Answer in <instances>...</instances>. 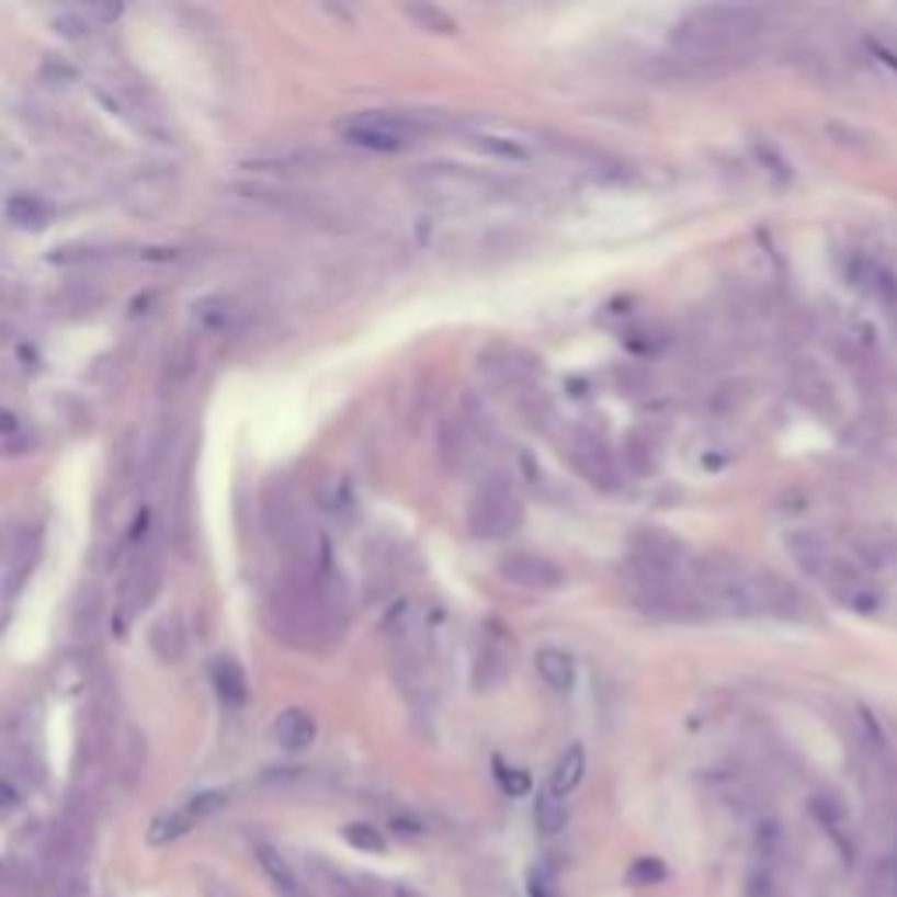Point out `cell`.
Wrapping results in <instances>:
<instances>
[{"instance_id":"1","label":"cell","mask_w":897,"mask_h":897,"mask_svg":"<svg viewBox=\"0 0 897 897\" xmlns=\"http://www.w3.org/2000/svg\"><path fill=\"white\" fill-rule=\"evenodd\" d=\"M768 22L764 8L753 4H702L691 8L670 32V46L680 60L715 64L740 53Z\"/></svg>"},{"instance_id":"2","label":"cell","mask_w":897,"mask_h":897,"mask_svg":"<svg viewBox=\"0 0 897 897\" xmlns=\"http://www.w3.org/2000/svg\"><path fill=\"white\" fill-rule=\"evenodd\" d=\"M442 127V120H435L432 113H357L351 120H344L337 127L340 140L354 148H365L375 155H397L415 148L421 137H428L432 130Z\"/></svg>"},{"instance_id":"3","label":"cell","mask_w":897,"mask_h":897,"mask_svg":"<svg viewBox=\"0 0 897 897\" xmlns=\"http://www.w3.org/2000/svg\"><path fill=\"white\" fill-rule=\"evenodd\" d=\"M466 523H470V533L480 536V541H498V536L515 533L519 523H523V501H519L512 484L501 474L484 477L470 498Z\"/></svg>"},{"instance_id":"4","label":"cell","mask_w":897,"mask_h":897,"mask_svg":"<svg viewBox=\"0 0 897 897\" xmlns=\"http://www.w3.org/2000/svg\"><path fill=\"white\" fill-rule=\"evenodd\" d=\"M453 127L477 145L480 151L488 155H498V158H512V161H526L541 151V140L533 137V130L519 127V123H509V120H498V116H484V113H474V116H463Z\"/></svg>"},{"instance_id":"5","label":"cell","mask_w":897,"mask_h":897,"mask_svg":"<svg viewBox=\"0 0 897 897\" xmlns=\"http://www.w3.org/2000/svg\"><path fill=\"white\" fill-rule=\"evenodd\" d=\"M410 183L432 201H480V196H491L498 190L495 179L477 175L463 166H424L415 172Z\"/></svg>"},{"instance_id":"6","label":"cell","mask_w":897,"mask_h":897,"mask_svg":"<svg viewBox=\"0 0 897 897\" xmlns=\"http://www.w3.org/2000/svg\"><path fill=\"white\" fill-rule=\"evenodd\" d=\"M859 753H863V768H866V782L876 793H894L897 785V761H894V750H890V740L884 726L876 723V715L859 708Z\"/></svg>"},{"instance_id":"7","label":"cell","mask_w":897,"mask_h":897,"mask_svg":"<svg viewBox=\"0 0 897 897\" xmlns=\"http://www.w3.org/2000/svg\"><path fill=\"white\" fill-rule=\"evenodd\" d=\"M225 806H228V793H201V796H193L190 803L175 806V810L158 814L151 820V828H148V841H151V845H169V841L190 834L196 824L214 817L218 810H225Z\"/></svg>"},{"instance_id":"8","label":"cell","mask_w":897,"mask_h":897,"mask_svg":"<svg viewBox=\"0 0 897 897\" xmlns=\"http://www.w3.org/2000/svg\"><path fill=\"white\" fill-rule=\"evenodd\" d=\"M810 810H814V820L820 824V831L831 838V845L838 849V855L845 859V863H855L859 834H855V824H852L845 799H841L838 793H817L810 799Z\"/></svg>"},{"instance_id":"9","label":"cell","mask_w":897,"mask_h":897,"mask_svg":"<svg viewBox=\"0 0 897 897\" xmlns=\"http://www.w3.org/2000/svg\"><path fill=\"white\" fill-rule=\"evenodd\" d=\"M501 579H509L512 586L536 589V593H547V589H558L565 582V571L554 565L544 554L533 550H512L498 561Z\"/></svg>"},{"instance_id":"10","label":"cell","mask_w":897,"mask_h":897,"mask_svg":"<svg viewBox=\"0 0 897 897\" xmlns=\"http://www.w3.org/2000/svg\"><path fill=\"white\" fill-rule=\"evenodd\" d=\"M568 459L589 484H597L600 491H614L621 484V477L614 470V459H610V453L597 439H589V435L568 439Z\"/></svg>"},{"instance_id":"11","label":"cell","mask_w":897,"mask_h":897,"mask_svg":"<svg viewBox=\"0 0 897 897\" xmlns=\"http://www.w3.org/2000/svg\"><path fill=\"white\" fill-rule=\"evenodd\" d=\"M785 547H788V554H793V561H796L810 579H817V582H828V579H831V571L841 565V558L831 550V544L824 541V536L810 533V530L788 533V536H785Z\"/></svg>"},{"instance_id":"12","label":"cell","mask_w":897,"mask_h":897,"mask_svg":"<svg viewBox=\"0 0 897 897\" xmlns=\"http://www.w3.org/2000/svg\"><path fill=\"white\" fill-rule=\"evenodd\" d=\"M761 600H764V614H775L782 621H814L817 617V606L806 600L793 582L768 576V571H761Z\"/></svg>"},{"instance_id":"13","label":"cell","mask_w":897,"mask_h":897,"mask_svg":"<svg viewBox=\"0 0 897 897\" xmlns=\"http://www.w3.org/2000/svg\"><path fill=\"white\" fill-rule=\"evenodd\" d=\"M257 863L266 873V881L277 890V897H313L309 884H305L302 870L288 863V855L277 852L274 845H257Z\"/></svg>"},{"instance_id":"14","label":"cell","mask_w":897,"mask_h":897,"mask_svg":"<svg viewBox=\"0 0 897 897\" xmlns=\"http://www.w3.org/2000/svg\"><path fill=\"white\" fill-rule=\"evenodd\" d=\"M480 375L488 379L495 389H519L530 379V365L519 362L512 351H488L480 357Z\"/></svg>"},{"instance_id":"15","label":"cell","mask_w":897,"mask_h":897,"mask_svg":"<svg viewBox=\"0 0 897 897\" xmlns=\"http://www.w3.org/2000/svg\"><path fill=\"white\" fill-rule=\"evenodd\" d=\"M439 456L445 470L453 474H459L470 459V428L463 424V418H445L439 424Z\"/></svg>"},{"instance_id":"16","label":"cell","mask_w":897,"mask_h":897,"mask_svg":"<svg viewBox=\"0 0 897 897\" xmlns=\"http://www.w3.org/2000/svg\"><path fill=\"white\" fill-rule=\"evenodd\" d=\"M536 673H541V680L550 688V691H558V694H568L571 688H576V659H571V652L565 649H541L536 652Z\"/></svg>"},{"instance_id":"17","label":"cell","mask_w":897,"mask_h":897,"mask_svg":"<svg viewBox=\"0 0 897 897\" xmlns=\"http://www.w3.org/2000/svg\"><path fill=\"white\" fill-rule=\"evenodd\" d=\"M274 740L284 750H305L316 740V719L302 708H284L274 719Z\"/></svg>"},{"instance_id":"18","label":"cell","mask_w":897,"mask_h":897,"mask_svg":"<svg viewBox=\"0 0 897 897\" xmlns=\"http://www.w3.org/2000/svg\"><path fill=\"white\" fill-rule=\"evenodd\" d=\"M509 670L506 656V638L498 635V627L488 624V635L480 641V659H477V688H495Z\"/></svg>"},{"instance_id":"19","label":"cell","mask_w":897,"mask_h":897,"mask_svg":"<svg viewBox=\"0 0 897 897\" xmlns=\"http://www.w3.org/2000/svg\"><path fill=\"white\" fill-rule=\"evenodd\" d=\"M582 775H586V750L579 747V743H571L561 758H558V764H554V771H550V793L554 796H568L571 788H579V782H582Z\"/></svg>"},{"instance_id":"20","label":"cell","mask_w":897,"mask_h":897,"mask_svg":"<svg viewBox=\"0 0 897 897\" xmlns=\"http://www.w3.org/2000/svg\"><path fill=\"white\" fill-rule=\"evenodd\" d=\"M4 218L11 225H18V228L39 231L49 222V207L39 201V196H32V193H14V196H8V204H4Z\"/></svg>"},{"instance_id":"21","label":"cell","mask_w":897,"mask_h":897,"mask_svg":"<svg viewBox=\"0 0 897 897\" xmlns=\"http://www.w3.org/2000/svg\"><path fill=\"white\" fill-rule=\"evenodd\" d=\"M313 161L316 155H305V151H271V155H253L246 166L263 175H295V172L313 169Z\"/></svg>"},{"instance_id":"22","label":"cell","mask_w":897,"mask_h":897,"mask_svg":"<svg viewBox=\"0 0 897 897\" xmlns=\"http://www.w3.org/2000/svg\"><path fill=\"white\" fill-rule=\"evenodd\" d=\"M211 680H214V691H218V697H222L225 705L239 708L246 702V673L239 670V662L218 659L211 667Z\"/></svg>"},{"instance_id":"23","label":"cell","mask_w":897,"mask_h":897,"mask_svg":"<svg viewBox=\"0 0 897 897\" xmlns=\"http://www.w3.org/2000/svg\"><path fill=\"white\" fill-rule=\"evenodd\" d=\"M151 649L161 656V659H179L183 656V632H179V621L175 617H158L151 624Z\"/></svg>"},{"instance_id":"24","label":"cell","mask_w":897,"mask_h":897,"mask_svg":"<svg viewBox=\"0 0 897 897\" xmlns=\"http://www.w3.org/2000/svg\"><path fill=\"white\" fill-rule=\"evenodd\" d=\"M533 817H536V828H541V834H558L565 828V820H568L565 799L554 796L550 788H547V793H541V799H536Z\"/></svg>"},{"instance_id":"25","label":"cell","mask_w":897,"mask_h":897,"mask_svg":"<svg viewBox=\"0 0 897 897\" xmlns=\"http://www.w3.org/2000/svg\"><path fill=\"white\" fill-rule=\"evenodd\" d=\"M866 897H897V855L876 859L866 876Z\"/></svg>"},{"instance_id":"26","label":"cell","mask_w":897,"mask_h":897,"mask_svg":"<svg viewBox=\"0 0 897 897\" xmlns=\"http://www.w3.org/2000/svg\"><path fill=\"white\" fill-rule=\"evenodd\" d=\"M404 14H407L418 29H424V32H435V35H453V32H456V22H453V18H449L445 11H439L435 4H407Z\"/></svg>"},{"instance_id":"27","label":"cell","mask_w":897,"mask_h":897,"mask_svg":"<svg viewBox=\"0 0 897 897\" xmlns=\"http://www.w3.org/2000/svg\"><path fill=\"white\" fill-rule=\"evenodd\" d=\"M344 838H348V845L357 849V852H368V855L386 852V834L379 828H372V824H348Z\"/></svg>"},{"instance_id":"28","label":"cell","mask_w":897,"mask_h":897,"mask_svg":"<svg viewBox=\"0 0 897 897\" xmlns=\"http://www.w3.org/2000/svg\"><path fill=\"white\" fill-rule=\"evenodd\" d=\"M747 897H782L775 866L753 863V870H750V876H747Z\"/></svg>"},{"instance_id":"29","label":"cell","mask_w":897,"mask_h":897,"mask_svg":"<svg viewBox=\"0 0 897 897\" xmlns=\"http://www.w3.org/2000/svg\"><path fill=\"white\" fill-rule=\"evenodd\" d=\"M662 881H667V866L652 855L635 859L632 870H627V884H662Z\"/></svg>"},{"instance_id":"30","label":"cell","mask_w":897,"mask_h":897,"mask_svg":"<svg viewBox=\"0 0 897 897\" xmlns=\"http://www.w3.org/2000/svg\"><path fill=\"white\" fill-rule=\"evenodd\" d=\"M228 302H218V298H207L196 305V319L204 322L207 330H225V322H228Z\"/></svg>"},{"instance_id":"31","label":"cell","mask_w":897,"mask_h":897,"mask_svg":"<svg viewBox=\"0 0 897 897\" xmlns=\"http://www.w3.org/2000/svg\"><path fill=\"white\" fill-rule=\"evenodd\" d=\"M498 782L509 796H526L533 785L523 768H509V764H498Z\"/></svg>"}]
</instances>
